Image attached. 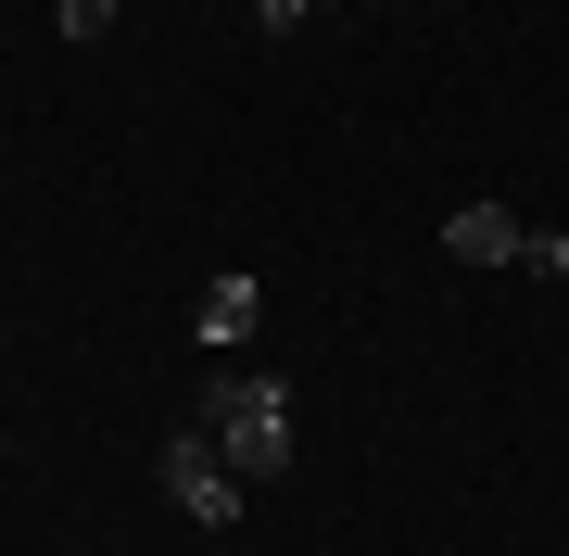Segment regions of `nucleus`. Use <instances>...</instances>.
<instances>
[{
	"mask_svg": "<svg viewBox=\"0 0 569 556\" xmlns=\"http://www.w3.org/2000/svg\"><path fill=\"white\" fill-rule=\"evenodd\" d=\"M203 431H216V455L241 481H291V443H305L291 431V380H216L203 392Z\"/></svg>",
	"mask_w": 569,
	"mask_h": 556,
	"instance_id": "nucleus-1",
	"label": "nucleus"
},
{
	"mask_svg": "<svg viewBox=\"0 0 569 556\" xmlns=\"http://www.w3.org/2000/svg\"><path fill=\"white\" fill-rule=\"evenodd\" d=\"M164 494H178V518H203V532L241 518V468L216 455V431H164Z\"/></svg>",
	"mask_w": 569,
	"mask_h": 556,
	"instance_id": "nucleus-2",
	"label": "nucleus"
},
{
	"mask_svg": "<svg viewBox=\"0 0 569 556\" xmlns=\"http://www.w3.org/2000/svg\"><path fill=\"white\" fill-rule=\"evenodd\" d=\"M443 253H456V266H519L531 228H519L507 203H456V215H443Z\"/></svg>",
	"mask_w": 569,
	"mask_h": 556,
	"instance_id": "nucleus-3",
	"label": "nucleus"
},
{
	"mask_svg": "<svg viewBox=\"0 0 569 556\" xmlns=\"http://www.w3.org/2000/svg\"><path fill=\"white\" fill-rule=\"evenodd\" d=\"M253 316H266V279H216L203 304H190V342L228 354V342H253Z\"/></svg>",
	"mask_w": 569,
	"mask_h": 556,
	"instance_id": "nucleus-4",
	"label": "nucleus"
},
{
	"mask_svg": "<svg viewBox=\"0 0 569 556\" xmlns=\"http://www.w3.org/2000/svg\"><path fill=\"white\" fill-rule=\"evenodd\" d=\"M114 13H127V0H63V39H77V51H89V39H102V26H114Z\"/></svg>",
	"mask_w": 569,
	"mask_h": 556,
	"instance_id": "nucleus-5",
	"label": "nucleus"
},
{
	"mask_svg": "<svg viewBox=\"0 0 569 556\" xmlns=\"http://www.w3.org/2000/svg\"><path fill=\"white\" fill-rule=\"evenodd\" d=\"M305 13H317V0H253V26H266V39H291Z\"/></svg>",
	"mask_w": 569,
	"mask_h": 556,
	"instance_id": "nucleus-6",
	"label": "nucleus"
},
{
	"mask_svg": "<svg viewBox=\"0 0 569 556\" xmlns=\"http://www.w3.org/2000/svg\"><path fill=\"white\" fill-rule=\"evenodd\" d=\"M317 13H342V0H317Z\"/></svg>",
	"mask_w": 569,
	"mask_h": 556,
	"instance_id": "nucleus-7",
	"label": "nucleus"
}]
</instances>
